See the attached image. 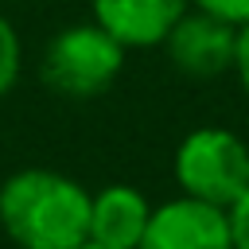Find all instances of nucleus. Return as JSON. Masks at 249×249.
<instances>
[{
    "mask_svg": "<svg viewBox=\"0 0 249 249\" xmlns=\"http://www.w3.org/2000/svg\"><path fill=\"white\" fill-rule=\"evenodd\" d=\"M0 230L16 249H78L89 241V191L51 167H23L0 183Z\"/></svg>",
    "mask_w": 249,
    "mask_h": 249,
    "instance_id": "f257e3e1",
    "label": "nucleus"
},
{
    "mask_svg": "<svg viewBox=\"0 0 249 249\" xmlns=\"http://www.w3.org/2000/svg\"><path fill=\"white\" fill-rule=\"evenodd\" d=\"M124 43H117L97 19L70 23L54 31L39 58V78L70 101H89L101 97L124 70Z\"/></svg>",
    "mask_w": 249,
    "mask_h": 249,
    "instance_id": "f03ea898",
    "label": "nucleus"
},
{
    "mask_svg": "<svg viewBox=\"0 0 249 249\" xmlns=\"http://www.w3.org/2000/svg\"><path fill=\"white\" fill-rule=\"evenodd\" d=\"M171 167L183 195L230 210L249 187V144L230 128L202 124L179 140Z\"/></svg>",
    "mask_w": 249,
    "mask_h": 249,
    "instance_id": "7ed1b4c3",
    "label": "nucleus"
},
{
    "mask_svg": "<svg viewBox=\"0 0 249 249\" xmlns=\"http://www.w3.org/2000/svg\"><path fill=\"white\" fill-rule=\"evenodd\" d=\"M136 249H233L230 210L179 195L163 206H152Z\"/></svg>",
    "mask_w": 249,
    "mask_h": 249,
    "instance_id": "20e7f679",
    "label": "nucleus"
},
{
    "mask_svg": "<svg viewBox=\"0 0 249 249\" xmlns=\"http://www.w3.org/2000/svg\"><path fill=\"white\" fill-rule=\"evenodd\" d=\"M233 43H237V27L210 16V12H198V8H187L171 31L163 35V51H167V62L187 74V78H218V74H230L233 66Z\"/></svg>",
    "mask_w": 249,
    "mask_h": 249,
    "instance_id": "39448f33",
    "label": "nucleus"
},
{
    "mask_svg": "<svg viewBox=\"0 0 249 249\" xmlns=\"http://www.w3.org/2000/svg\"><path fill=\"white\" fill-rule=\"evenodd\" d=\"M93 19L124 47H160L191 0H89Z\"/></svg>",
    "mask_w": 249,
    "mask_h": 249,
    "instance_id": "423d86ee",
    "label": "nucleus"
},
{
    "mask_svg": "<svg viewBox=\"0 0 249 249\" xmlns=\"http://www.w3.org/2000/svg\"><path fill=\"white\" fill-rule=\"evenodd\" d=\"M152 202L128 187V183H109L97 195H89V241L109 245V249H136L148 226Z\"/></svg>",
    "mask_w": 249,
    "mask_h": 249,
    "instance_id": "0eeeda50",
    "label": "nucleus"
},
{
    "mask_svg": "<svg viewBox=\"0 0 249 249\" xmlns=\"http://www.w3.org/2000/svg\"><path fill=\"white\" fill-rule=\"evenodd\" d=\"M19 66H23V47H19V35H16L12 19L0 12V101L16 89V82H19Z\"/></svg>",
    "mask_w": 249,
    "mask_h": 249,
    "instance_id": "6e6552de",
    "label": "nucleus"
},
{
    "mask_svg": "<svg viewBox=\"0 0 249 249\" xmlns=\"http://www.w3.org/2000/svg\"><path fill=\"white\" fill-rule=\"evenodd\" d=\"M191 8L210 12V16H218V19L233 23V27H241L249 19V0H191Z\"/></svg>",
    "mask_w": 249,
    "mask_h": 249,
    "instance_id": "1a4fd4ad",
    "label": "nucleus"
},
{
    "mask_svg": "<svg viewBox=\"0 0 249 249\" xmlns=\"http://www.w3.org/2000/svg\"><path fill=\"white\" fill-rule=\"evenodd\" d=\"M230 233H233V249H249V187L230 206Z\"/></svg>",
    "mask_w": 249,
    "mask_h": 249,
    "instance_id": "9d476101",
    "label": "nucleus"
},
{
    "mask_svg": "<svg viewBox=\"0 0 249 249\" xmlns=\"http://www.w3.org/2000/svg\"><path fill=\"white\" fill-rule=\"evenodd\" d=\"M233 74H237V82H241V89H245V97H249V19L237 27V43H233V66H230Z\"/></svg>",
    "mask_w": 249,
    "mask_h": 249,
    "instance_id": "9b49d317",
    "label": "nucleus"
},
{
    "mask_svg": "<svg viewBox=\"0 0 249 249\" xmlns=\"http://www.w3.org/2000/svg\"><path fill=\"white\" fill-rule=\"evenodd\" d=\"M78 249H109V245H97V241H82Z\"/></svg>",
    "mask_w": 249,
    "mask_h": 249,
    "instance_id": "f8f14e48",
    "label": "nucleus"
}]
</instances>
